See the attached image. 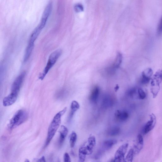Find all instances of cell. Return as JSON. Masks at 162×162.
<instances>
[{
    "label": "cell",
    "mask_w": 162,
    "mask_h": 162,
    "mask_svg": "<svg viewBox=\"0 0 162 162\" xmlns=\"http://www.w3.org/2000/svg\"><path fill=\"white\" fill-rule=\"evenodd\" d=\"M67 108L65 107L58 113L53 118L48 128V134L45 148L47 147L55 135L61 123V117L66 112Z\"/></svg>",
    "instance_id": "cell-1"
},
{
    "label": "cell",
    "mask_w": 162,
    "mask_h": 162,
    "mask_svg": "<svg viewBox=\"0 0 162 162\" xmlns=\"http://www.w3.org/2000/svg\"><path fill=\"white\" fill-rule=\"evenodd\" d=\"M28 114L23 110L18 111L10 120L8 125L9 130L12 131L14 128L25 122L27 120Z\"/></svg>",
    "instance_id": "cell-2"
},
{
    "label": "cell",
    "mask_w": 162,
    "mask_h": 162,
    "mask_svg": "<svg viewBox=\"0 0 162 162\" xmlns=\"http://www.w3.org/2000/svg\"><path fill=\"white\" fill-rule=\"evenodd\" d=\"M26 73L25 72L21 73L14 82L12 86L11 92L8 95L9 98L16 102L20 89L24 81Z\"/></svg>",
    "instance_id": "cell-3"
},
{
    "label": "cell",
    "mask_w": 162,
    "mask_h": 162,
    "mask_svg": "<svg viewBox=\"0 0 162 162\" xmlns=\"http://www.w3.org/2000/svg\"><path fill=\"white\" fill-rule=\"evenodd\" d=\"M62 50L58 49L53 52L50 55L44 70L40 75L39 78L41 80H44L50 69L54 65L61 55Z\"/></svg>",
    "instance_id": "cell-4"
},
{
    "label": "cell",
    "mask_w": 162,
    "mask_h": 162,
    "mask_svg": "<svg viewBox=\"0 0 162 162\" xmlns=\"http://www.w3.org/2000/svg\"><path fill=\"white\" fill-rule=\"evenodd\" d=\"M52 8V2H50L47 5L43 13L40 22L38 25L42 30L45 26L48 18L51 14Z\"/></svg>",
    "instance_id": "cell-5"
},
{
    "label": "cell",
    "mask_w": 162,
    "mask_h": 162,
    "mask_svg": "<svg viewBox=\"0 0 162 162\" xmlns=\"http://www.w3.org/2000/svg\"><path fill=\"white\" fill-rule=\"evenodd\" d=\"M128 145V143H125L117 149L115 154L114 162H125V156Z\"/></svg>",
    "instance_id": "cell-6"
},
{
    "label": "cell",
    "mask_w": 162,
    "mask_h": 162,
    "mask_svg": "<svg viewBox=\"0 0 162 162\" xmlns=\"http://www.w3.org/2000/svg\"><path fill=\"white\" fill-rule=\"evenodd\" d=\"M150 119L144 126L143 132L144 134L148 133L154 128L156 124V119L155 115L153 113L150 116Z\"/></svg>",
    "instance_id": "cell-7"
},
{
    "label": "cell",
    "mask_w": 162,
    "mask_h": 162,
    "mask_svg": "<svg viewBox=\"0 0 162 162\" xmlns=\"http://www.w3.org/2000/svg\"><path fill=\"white\" fill-rule=\"evenodd\" d=\"M115 116L117 120L123 122L127 120L129 114L128 112L126 110H117L115 113Z\"/></svg>",
    "instance_id": "cell-8"
},
{
    "label": "cell",
    "mask_w": 162,
    "mask_h": 162,
    "mask_svg": "<svg viewBox=\"0 0 162 162\" xmlns=\"http://www.w3.org/2000/svg\"><path fill=\"white\" fill-rule=\"evenodd\" d=\"M60 136L59 144L61 146L63 144L69 132L68 128L65 126H61L59 131Z\"/></svg>",
    "instance_id": "cell-9"
},
{
    "label": "cell",
    "mask_w": 162,
    "mask_h": 162,
    "mask_svg": "<svg viewBox=\"0 0 162 162\" xmlns=\"http://www.w3.org/2000/svg\"><path fill=\"white\" fill-rule=\"evenodd\" d=\"M117 142L115 139H109L106 140L103 143L102 148L100 150L104 153L105 151L109 150L112 148Z\"/></svg>",
    "instance_id": "cell-10"
},
{
    "label": "cell",
    "mask_w": 162,
    "mask_h": 162,
    "mask_svg": "<svg viewBox=\"0 0 162 162\" xmlns=\"http://www.w3.org/2000/svg\"><path fill=\"white\" fill-rule=\"evenodd\" d=\"M100 93V89L98 86L93 89L90 96V100L93 103H96L98 100Z\"/></svg>",
    "instance_id": "cell-11"
},
{
    "label": "cell",
    "mask_w": 162,
    "mask_h": 162,
    "mask_svg": "<svg viewBox=\"0 0 162 162\" xmlns=\"http://www.w3.org/2000/svg\"><path fill=\"white\" fill-rule=\"evenodd\" d=\"M80 108L79 103L76 101H73L70 106V111L68 117V121H70L72 119L75 113Z\"/></svg>",
    "instance_id": "cell-12"
},
{
    "label": "cell",
    "mask_w": 162,
    "mask_h": 162,
    "mask_svg": "<svg viewBox=\"0 0 162 162\" xmlns=\"http://www.w3.org/2000/svg\"><path fill=\"white\" fill-rule=\"evenodd\" d=\"M42 29L38 26L34 30L29 40L28 44L34 45V43L40 34Z\"/></svg>",
    "instance_id": "cell-13"
},
{
    "label": "cell",
    "mask_w": 162,
    "mask_h": 162,
    "mask_svg": "<svg viewBox=\"0 0 162 162\" xmlns=\"http://www.w3.org/2000/svg\"><path fill=\"white\" fill-rule=\"evenodd\" d=\"M96 144V140L95 137L93 136H90L88 139V144L85 146L90 154L93 152Z\"/></svg>",
    "instance_id": "cell-14"
},
{
    "label": "cell",
    "mask_w": 162,
    "mask_h": 162,
    "mask_svg": "<svg viewBox=\"0 0 162 162\" xmlns=\"http://www.w3.org/2000/svg\"><path fill=\"white\" fill-rule=\"evenodd\" d=\"M136 142V145L135 146L134 149H133L134 154L136 152H139L142 149L144 145V139L141 134H139L138 135Z\"/></svg>",
    "instance_id": "cell-15"
},
{
    "label": "cell",
    "mask_w": 162,
    "mask_h": 162,
    "mask_svg": "<svg viewBox=\"0 0 162 162\" xmlns=\"http://www.w3.org/2000/svg\"><path fill=\"white\" fill-rule=\"evenodd\" d=\"M122 55L121 53H117L116 59L110 69L112 70H115L119 68L122 62Z\"/></svg>",
    "instance_id": "cell-16"
},
{
    "label": "cell",
    "mask_w": 162,
    "mask_h": 162,
    "mask_svg": "<svg viewBox=\"0 0 162 162\" xmlns=\"http://www.w3.org/2000/svg\"><path fill=\"white\" fill-rule=\"evenodd\" d=\"M88 155L85 145L81 147L79 149V162H84L85 160L86 156Z\"/></svg>",
    "instance_id": "cell-17"
},
{
    "label": "cell",
    "mask_w": 162,
    "mask_h": 162,
    "mask_svg": "<svg viewBox=\"0 0 162 162\" xmlns=\"http://www.w3.org/2000/svg\"><path fill=\"white\" fill-rule=\"evenodd\" d=\"M121 132L120 127L117 126L112 127L107 132V134L111 136H114L119 135Z\"/></svg>",
    "instance_id": "cell-18"
},
{
    "label": "cell",
    "mask_w": 162,
    "mask_h": 162,
    "mask_svg": "<svg viewBox=\"0 0 162 162\" xmlns=\"http://www.w3.org/2000/svg\"><path fill=\"white\" fill-rule=\"evenodd\" d=\"M113 101L111 96L109 95L105 96L102 100V105L105 108H109L113 105Z\"/></svg>",
    "instance_id": "cell-19"
},
{
    "label": "cell",
    "mask_w": 162,
    "mask_h": 162,
    "mask_svg": "<svg viewBox=\"0 0 162 162\" xmlns=\"http://www.w3.org/2000/svg\"><path fill=\"white\" fill-rule=\"evenodd\" d=\"M77 133L73 132L71 134L70 137L69 143L71 148H73L74 146L77 141Z\"/></svg>",
    "instance_id": "cell-20"
},
{
    "label": "cell",
    "mask_w": 162,
    "mask_h": 162,
    "mask_svg": "<svg viewBox=\"0 0 162 162\" xmlns=\"http://www.w3.org/2000/svg\"><path fill=\"white\" fill-rule=\"evenodd\" d=\"M134 153L133 149H131L125 158V162H132Z\"/></svg>",
    "instance_id": "cell-21"
},
{
    "label": "cell",
    "mask_w": 162,
    "mask_h": 162,
    "mask_svg": "<svg viewBox=\"0 0 162 162\" xmlns=\"http://www.w3.org/2000/svg\"><path fill=\"white\" fill-rule=\"evenodd\" d=\"M138 98L140 100H144L146 97V94L144 91L141 89H139L137 90Z\"/></svg>",
    "instance_id": "cell-22"
},
{
    "label": "cell",
    "mask_w": 162,
    "mask_h": 162,
    "mask_svg": "<svg viewBox=\"0 0 162 162\" xmlns=\"http://www.w3.org/2000/svg\"><path fill=\"white\" fill-rule=\"evenodd\" d=\"M150 77L147 76L144 73H142V77L141 79V82L142 84H146L150 81Z\"/></svg>",
    "instance_id": "cell-23"
},
{
    "label": "cell",
    "mask_w": 162,
    "mask_h": 162,
    "mask_svg": "<svg viewBox=\"0 0 162 162\" xmlns=\"http://www.w3.org/2000/svg\"><path fill=\"white\" fill-rule=\"evenodd\" d=\"M136 88H132L128 90L127 92V95L131 97H133L136 93Z\"/></svg>",
    "instance_id": "cell-24"
},
{
    "label": "cell",
    "mask_w": 162,
    "mask_h": 162,
    "mask_svg": "<svg viewBox=\"0 0 162 162\" xmlns=\"http://www.w3.org/2000/svg\"><path fill=\"white\" fill-rule=\"evenodd\" d=\"M74 10L77 12H82L84 10L83 6L81 4H77L74 6Z\"/></svg>",
    "instance_id": "cell-25"
},
{
    "label": "cell",
    "mask_w": 162,
    "mask_h": 162,
    "mask_svg": "<svg viewBox=\"0 0 162 162\" xmlns=\"http://www.w3.org/2000/svg\"><path fill=\"white\" fill-rule=\"evenodd\" d=\"M64 162H71L70 156L67 153L64 154L63 156Z\"/></svg>",
    "instance_id": "cell-26"
},
{
    "label": "cell",
    "mask_w": 162,
    "mask_h": 162,
    "mask_svg": "<svg viewBox=\"0 0 162 162\" xmlns=\"http://www.w3.org/2000/svg\"><path fill=\"white\" fill-rule=\"evenodd\" d=\"M158 33L160 34L162 32V18L160 21L158 28Z\"/></svg>",
    "instance_id": "cell-27"
},
{
    "label": "cell",
    "mask_w": 162,
    "mask_h": 162,
    "mask_svg": "<svg viewBox=\"0 0 162 162\" xmlns=\"http://www.w3.org/2000/svg\"><path fill=\"white\" fill-rule=\"evenodd\" d=\"M38 162H46L45 158V156H42L38 160Z\"/></svg>",
    "instance_id": "cell-28"
},
{
    "label": "cell",
    "mask_w": 162,
    "mask_h": 162,
    "mask_svg": "<svg viewBox=\"0 0 162 162\" xmlns=\"http://www.w3.org/2000/svg\"><path fill=\"white\" fill-rule=\"evenodd\" d=\"M120 86L118 85H117L114 88V90L115 92H117L119 89Z\"/></svg>",
    "instance_id": "cell-29"
},
{
    "label": "cell",
    "mask_w": 162,
    "mask_h": 162,
    "mask_svg": "<svg viewBox=\"0 0 162 162\" xmlns=\"http://www.w3.org/2000/svg\"><path fill=\"white\" fill-rule=\"evenodd\" d=\"M24 162H30L28 159H26Z\"/></svg>",
    "instance_id": "cell-30"
},
{
    "label": "cell",
    "mask_w": 162,
    "mask_h": 162,
    "mask_svg": "<svg viewBox=\"0 0 162 162\" xmlns=\"http://www.w3.org/2000/svg\"><path fill=\"white\" fill-rule=\"evenodd\" d=\"M110 162H114V160H112Z\"/></svg>",
    "instance_id": "cell-31"
}]
</instances>
